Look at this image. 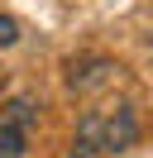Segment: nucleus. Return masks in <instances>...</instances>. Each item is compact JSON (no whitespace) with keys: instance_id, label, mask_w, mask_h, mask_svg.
Instances as JSON below:
<instances>
[{"instance_id":"1","label":"nucleus","mask_w":153,"mask_h":158,"mask_svg":"<svg viewBox=\"0 0 153 158\" xmlns=\"http://www.w3.org/2000/svg\"><path fill=\"white\" fill-rule=\"evenodd\" d=\"M139 139V120H134L129 106H101V110H86L81 125H76L72 139V153L76 158H96V153H120Z\"/></svg>"},{"instance_id":"3","label":"nucleus","mask_w":153,"mask_h":158,"mask_svg":"<svg viewBox=\"0 0 153 158\" xmlns=\"http://www.w3.org/2000/svg\"><path fill=\"white\" fill-rule=\"evenodd\" d=\"M14 39H19V24L10 19V15H0V48H10Z\"/></svg>"},{"instance_id":"2","label":"nucleus","mask_w":153,"mask_h":158,"mask_svg":"<svg viewBox=\"0 0 153 158\" xmlns=\"http://www.w3.org/2000/svg\"><path fill=\"white\" fill-rule=\"evenodd\" d=\"M34 115H38L34 101H10V106L0 110V158H24Z\"/></svg>"}]
</instances>
